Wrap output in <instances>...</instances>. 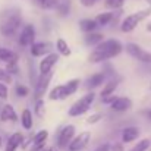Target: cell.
<instances>
[{"label": "cell", "instance_id": "4fadbf2b", "mask_svg": "<svg viewBox=\"0 0 151 151\" xmlns=\"http://www.w3.org/2000/svg\"><path fill=\"white\" fill-rule=\"evenodd\" d=\"M141 135V129L138 126H126L122 129V134H120V138H122V142L123 144H129V142H134L139 138Z\"/></svg>", "mask_w": 151, "mask_h": 151}, {"label": "cell", "instance_id": "f1b7e54d", "mask_svg": "<svg viewBox=\"0 0 151 151\" xmlns=\"http://www.w3.org/2000/svg\"><path fill=\"white\" fill-rule=\"evenodd\" d=\"M151 147V139L150 138H142L139 139L129 151H147Z\"/></svg>", "mask_w": 151, "mask_h": 151}, {"label": "cell", "instance_id": "8d00e7d4", "mask_svg": "<svg viewBox=\"0 0 151 151\" xmlns=\"http://www.w3.org/2000/svg\"><path fill=\"white\" fill-rule=\"evenodd\" d=\"M110 151H125L123 142H114L110 145Z\"/></svg>", "mask_w": 151, "mask_h": 151}, {"label": "cell", "instance_id": "4dcf8cb0", "mask_svg": "<svg viewBox=\"0 0 151 151\" xmlns=\"http://www.w3.org/2000/svg\"><path fill=\"white\" fill-rule=\"evenodd\" d=\"M15 94L19 97V99H25L29 96V88L24 84H16L15 85Z\"/></svg>", "mask_w": 151, "mask_h": 151}, {"label": "cell", "instance_id": "603a6c76", "mask_svg": "<svg viewBox=\"0 0 151 151\" xmlns=\"http://www.w3.org/2000/svg\"><path fill=\"white\" fill-rule=\"evenodd\" d=\"M21 125L25 131H29L32 129L34 126V116H32V111L29 109H24V111L21 113Z\"/></svg>", "mask_w": 151, "mask_h": 151}, {"label": "cell", "instance_id": "5b68a950", "mask_svg": "<svg viewBox=\"0 0 151 151\" xmlns=\"http://www.w3.org/2000/svg\"><path fill=\"white\" fill-rule=\"evenodd\" d=\"M123 50H126V53L131 57H134L137 62H139L142 65H150L151 63V51H147L137 43H126Z\"/></svg>", "mask_w": 151, "mask_h": 151}, {"label": "cell", "instance_id": "ab89813d", "mask_svg": "<svg viewBox=\"0 0 151 151\" xmlns=\"http://www.w3.org/2000/svg\"><path fill=\"white\" fill-rule=\"evenodd\" d=\"M38 151H53V148H50V147H44V148H41V150Z\"/></svg>", "mask_w": 151, "mask_h": 151}, {"label": "cell", "instance_id": "8fae6325", "mask_svg": "<svg viewBox=\"0 0 151 151\" xmlns=\"http://www.w3.org/2000/svg\"><path fill=\"white\" fill-rule=\"evenodd\" d=\"M53 44L50 41H35L31 47H29V53L32 57H44L49 53L53 51Z\"/></svg>", "mask_w": 151, "mask_h": 151}, {"label": "cell", "instance_id": "7a4b0ae2", "mask_svg": "<svg viewBox=\"0 0 151 151\" xmlns=\"http://www.w3.org/2000/svg\"><path fill=\"white\" fill-rule=\"evenodd\" d=\"M21 25H22V15L21 10L16 7L7 9L4 12H1L0 16V34L3 37H15L16 34H19L21 31Z\"/></svg>", "mask_w": 151, "mask_h": 151}, {"label": "cell", "instance_id": "d6986e66", "mask_svg": "<svg viewBox=\"0 0 151 151\" xmlns=\"http://www.w3.org/2000/svg\"><path fill=\"white\" fill-rule=\"evenodd\" d=\"M103 41H104V34L99 32V31H94V32H90V34L84 35V43L88 47H97Z\"/></svg>", "mask_w": 151, "mask_h": 151}, {"label": "cell", "instance_id": "9a60e30c", "mask_svg": "<svg viewBox=\"0 0 151 151\" xmlns=\"http://www.w3.org/2000/svg\"><path fill=\"white\" fill-rule=\"evenodd\" d=\"M119 84H120V79H117V78H110V79H107V81L104 82V85H103L100 97L104 99V97L113 96V94L116 93V90L119 88Z\"/></svg>", "mask_w": 151, "mask_h": 151}, {"label": "cell", "instance_id": "7dc6e473", "mask_svg": "<svg viewBox=\"0 0 151 151\" xmlns=\"http://www.w3.org/2000/svg\"><path fill=\"white\" fill-rule=\"evenodd\" d=\"M53 151H54V150H53Z\"/></svg>", "mask_w": 151, "mask_h": 151}, {"label": "cell", "instance_id": "7bdbcfd3", "mask_svg": "<svg viewBox=\"0 0 151 151\" xmlns=\"http://www.w3.org/2000/svg\"><path fill=\"white\" fill-rule=\"evenodd\" d=\"M147 117L151 120V109H150V110H147Z\"/></svg>", "mask_w": 151, "mask_h": 151}, {"label": "cell", "instance_id": "bcb514c9", "mask_svg": "<svg viewBox=\"0 0 151 151\" xmlns=\"http://www.w3.org/2000/svg\"><path fill=\"white\" fill-rule=\"evenodd\" d=\"M150 90H151V84H150Z\"/></svg>", "mask_w": 151, "mask_h": 151}, {"label": "cell", "instance_id": "9c48e42d", "mask_svg": "<svg viewBox=\"0 0 151 151\" xmlns=\"http://www.w3.org/2000/svg\"><path fill=\"white\" fill-rule=\"evenodd\" d=\"M91 141V132L90 131H82L79 135H75L70 144L68 145V151H82Z\"/></svg>", "mask_w": 151, "mask_h": 151}, {"label": "cell", "instance_id": "f546056e", "mask_svg": "<svg viewBox=\"0 0 151 151\" xmlns=\"http://www.w3.org/2000/svg\"><path fill=\"white\" fill-rule=\"evenodd\" d=\"M34 113H35L38 117H43V116H44V113H46V103H44V99L35 100V104H34Z\"/></svg>", "mask_w": 151, "mask_h": 151}, {"label": "cell", "instance_id": "8992f818", "mask_svg": "<svg viewBox=\"0 0 151 151\" xmlns=\"http://www.w3.org/2000/svg\"><path fill=\"white\" fill-rule=\"evenodd\" d=\"M76 128L75 125H65L59 132H57V137H56V145L59 150H66L68 145L70 144V141L73 139V137L76 135Z\"/></svg>", "mask_w": 151, "mask_h": 151}, {"label": "cell", "instance_id": "7402d4cb", "mask_svg": "<svg viewBox=\"0 0 151 151\" xmlns=\"http://www.w3.org/2000/svg\"><path fill=\"white\" fill-rule=\"evenodd\" d=\"M18 60H19V54L16 51L0 46V62L10 63V62H18Z\"/></svg>", "mask_w": 151, "mask_h": 151}, {"label": "cell", "instance_id": "ba28073f", "mask_svg": "<svg viewBox=\"0 0 151 151\" xmlns=\"http://www.w3.org/2000/svg\"><path fill=\"white\" fill-rule=\"evenodd\" d=\"M51 78H53V72L38 73V78H37V82H35V87H34V97H35V100L44 97V94L47 93V90L50 87Z\"/></svg>", "mask_w": 151, "mask_h": 151}, {"label": "cell", "instance_id": "2e32d148", "mask_svg": "<svg viewBox=\"0 0 151 151\" xmlns=\"http://www.w3.org/2000/svg\"><path fill=\"white\" fill-rule=\"evenodd\" d=\"M49 139V131L47 129H40L34 137H32V148L34 151H38L46 147V142Z\"/></svg>", "mask_w": 151, "mask_h": 151}, {"label": "cell", "instance_id": "484cf974", "mask_svg": "<svg viewBox=\"0 0 151 151\" xmlns=\"http://www.w3.org/2000/svg\"><path fill=\"white\" fill-rule=\"evenodd\" d=\"M56 13L59 18H65L70 13V0H59L56 6Z\"/></svg>", "mask_w": 151, "mask_h": 151}, {"label": "cell", "instance_id": "74e56055", "mask_svg": "<svg viewBox=\"0 0 151 151\" xmlns=\"http://www.w3.org/2000/svg\"><path fill=\"white\" fill-rule=\"evenodd\" d=\"M99 0H79V3L84 6V7H93Z\"/></svg>", "mask_w": 151, "mask_h": 151}, {"label": "cell", "instance_id": "44dd1931", "mask_svg": "<svg viewBox=\"0 0 151 151\" xmlns=\"http://www.w3.org/2000/svg\"><path fill=\"white\" fill-rule=\"evenodd\" d=\"M78 25H79V29H81L84 34L94 32V31H97V29L100 28V27L97 25L96 19H91V18H84V19H81V21L78 22Z\"/></svg>", "mask_w": 151, "mask_h": 151}, {"label": "cell", "instance_id": "e0dca14e", "mask_svg": "<svg viewBox=\"0 0 151 151\" xmlns=\"http://www.w3.org/2000/svg\"><path fill=\"white\" fill-rule=\"evenodd\" d=\"M22 142H24V135L21 132H13L6 142L4 151H16L19 147H22Z\"/></svg>", "mask_w": 151, "mask_h": 151}, {"label": "cell", "instance_id": "cb8c5ba5", "mask_svg": "<svg viewBox=\"0 0 151 151\" xmlns=\"http://www.w3.org/2000/svg\"><path fill=\"white\" fill-rule=\"evenodd\" d=\"M79 85H81V79L79 78H72L69 79L68 82L63 84V88H65V93L68 96V99L73 94H76V91L79 90Z\"/></svg>", "mask_w": 151, "mask_h": 151}, {"label": "cell", "instance_id": "ee69618b", "mask_svg": "<svg viewBox=\"0 0 151 151\" xmlns=\"http://www.w3.org/2000/svg\"><path fill=\"white\" fill-rule=\"evenodd\" d=\"M144 1H147L148 3V7H151V0H144Z\"/></svg>", "mask_w": 151, "mask_h": 151}, {"label": "cell", "instance_id": "ffe728a7", "mask_svg": "<svg viewBox=\"0 0 151 151\" xmlns=\"http://www.w3.org/2000/svg\"><path fill=\"white\" fill-rule=\"evenodd\" d=\"M114 19H116L114 10H113V12H101V13H99V15L96 16V22H97V25L101 27V28L109 27L110 24L114 22Z\"/></svg>", "mask_w": 151, "mask_h": 151}, {"label": "cell", "instance_id": "60d3db41", "mask_svg": "<svg viewBox=\"0 0 151 151\" xmlns=\"http://www.w3.org/2000/svg\"><path fill=\"white\" fill-rule=\"evenodd\" d=\"M145 69H147V72H148V73H151V63L150 65H145Z\"/></svg>", "mask_w": 151, "mask_h": 151}, {"label": "cell", "instance_id": "d6a6232c", "mask_svg": "<svg viewBox=\"0 0 151 151\" xmlns=\"http://www.w3.org/2000/svg\"><path fill=\"white\" fill-rule=\"evenodd\" d=\"M125 1L126 0H106V6L113 9V10H116V9H120L125 4Z\"/></svg>", "mask_w": 151, "mask_h": 151}, {"label": "cell", "instance_id": "e575fe53", "mask_svg": "<svg viewBox=\"0 0 151 151\" xmlns=\"http://www.w3.org/2000/svg\"><path fill=\"white\" fill-rule=\"evenodd\" d=\"M101 119H103V114H101V113H93V114L88 116L87 123H88V125H96V123L100 122Z\"/></svg>", "mask_w": 151, "mask_h": 151}, {"label": "cell", "instance_id": "b9f144b4", "mask_svg": "<svg viewBox=\"0 0 151 151\" xmlns=\"http://www.w3.org/2000/svg\"><path fill=\"white\" fill-rule=\"evenodd\" d=\"M145 29H147L148 32H151V22H148V24H147V27H145Z\"/></svg>", "mask_w": 151, "mask_h": 151}, {"label": "cell", "instance_id": "30bf717a", "mask_svg": "<svg viewBox=\"0 0 151 151\" xmlns=\"http://www.w3.org/2000/svg\"><path fill=\"white\" fill-rule=\"evenodd\" d=\"M59 59H60V56L56 51H51L47 56L41 57V60L38 63V73H49V72H51L54 65H57Z\"/></svg>", "mask_w": 151, "mask_h": 151}, {"label": "cell", "instance_id": "7c38bea8", "mask_svg": "<svg viewBox=\"0 0 151 151\" xmlns=\"http://www.w3.org/2000/svg\"><path fill=\"white\" fill-rule=\"evenodd\" d=\"M132 100L129 99V97H120V96H117L114 101L109 106L113 111H116V113H125V111H128V110H131L132 109Z\"/></svg>", "mask_w": 151, "mask_h": 151}, {"label": "cell", "instance_id": "1f68e13d", "mask_svg": "<svg viewBox=\"0 0 151 151\" xmlns=\"http://www.w3.org/2000/svg\"><path fill=\"white\" fill-rule=\"evenodd\" d=\"M4 70H6V72H7L10 76L18 75V73H19V65H18V62H10V63H6Z\"/></svg>", "mask_w": 151, "mask_h": 151}, {"label": "cell", "instance_id": "d590c367", "mask_svg": "<svg viewBox=\"0 0 151 151\" xmlns=\"http://www.w3.org/2000/svg\"><path fill=\"white\" fill-rule=\"evenodd\" d=\"M7 97H9V88H7L6 84H1L0 82V99L1 100H6Z\"/></svg>", "mask_w": 151, "mask_h": 151}, {"label": "cell", "instance_id": "ac0fdd59", "mask_svg": "<svg viewBox=\"0 0 151 151\" xmlns=\"http://www.w3.org/2000/svg\"><path fill=\"white\" fill-rule=\"evenodd\" d=\"M0 120L1 122H18V114L12 104H4L0 111Z\"/></svg>", "mask_w": 151, "mask_h": 151}, {"label": "cell", "instance_id": "277c9868", "mask_svg": "<svg viewBox=\"0 0 151 151\" xmlns=\"http://www.w3.org/2000/svg\"><path fill=\"white\" fill-rule=\"evenodd\" d=\"M94 101H96V93L94 91H88L85 96H82L81 99H78L69 107L68 114L70 117H79V116L85 114L91 109V106H93Z\"/></svg>", "mask_w": 151, "mask_h": 151}, {"label": "cell", "instance_id": "d4e9b609", "mask_svg": "<svg viewBox=\"0 0 151 151\" xmlns=\"http://www.w3.org/2000/svg\"><path fill=\"white\" fill-rule=\"evenodd\" d=\"M68 96L65 93V88H63V84L62 85H56L54 88H51L50 93H49V100L51 101H62L66 100Z\"/></svg>", "mask_w": 151, "mask_h": 151}, {"label": "cell", "instance_id": "6da1fadb", "mask_svg": "<svg viewBox=\"0 0 151 151\" xmlns=\"http://www.w3.org/2000/svg\"><path fill=\"white\" fill-rule=\"evenodd\" d=\"M122 51H123V44L119 40H116V38L104 40L97 47H94L93 51L88 54V62L93 63V65L103 63L109 59H113V57L119 56Z\"/></svg>", "mask_w": 151, "mask_h": 151}, {"label": "cell", "instance_id": "52a82bcc", "mask_svg": "<svg viewBox=\"0 0 151 151\" xmlns=\"http://www.w3.org/2000/svg\"><path fill=\"white\" fill-rule=\"evenodd\" d=\"M37 31L32 24H25L18 34V44L21 47H31L35 43Z\"/></svg>", "mask_w": 151, "mask_h": 151}, {"label": "cell", "instance_id": "4316f807", "mask_svg": "<svg viewBox=\"0 0 151 151\" xmlns=\"http://www.w3.org/2000/svg\"><path fill=\"white\" fill-rule=\"evenodd\" d=\"M56 53L59 56H65V57H69L72 54V50H70V47H69L66 40L57 38V41H56Z\"/></svg>", "mask_w": 151, "mask_h": 151}, {"label": "cell", "instance_id": "f35d334b", "mask_svg": "<svg viewBox=\"0 0 151 151\" xmlns=\"http://www.w3.org/2000/svg\"><path fill=\"white\" fill-rule=\"evenodd\" d=\"M93 151H110V144L109 142H104V144L99 145L96 150H93Z\"/></svg>", "mask_w": 151, "mask_h": 151}, {"label": "cell", "instance_id": "836d02e7", "mask_svg": "<svg viewBox=\"0 0 151 151\" xmlns=\"http://www.w3.org/2000/svg\"><path fill=\"white\" fill-rule=\"evenodd\" d=\"M12 81H13V76H10L4 69H1V68H0V82L7 85V84H12Z\"/></svg>", "mask_w": 151, "mask_h": 151}, {"label": "cell", "instance_id": "f6af8a7d", "mask_svg": "<svg viewBox=\"0 0 151 151\" xmlns=\"http://www.w3.org/2000/svg\"><path fill=\"white\" fill-rule=\"evenodd\" d=\"M1 145H3V139H1V137H0V148H1Z\"/></svg>", "mask_w": 151, "mask_h": 151}, {"label": "cell", "instance_id": "3957f363", "mask_svg": "<svg viewBox=\"0 0 151 151\" xmlns=\"http://www.w3.org/2000/svg\"><path fill=\"white\" fill-rule=\"evenodd\" d=\"M150 15H151V7H145V9H141V10L135 12V13H131V15L125 16L122 19V22H120V31L125 32V34L132 32L138 27V24H141Z\"/></svg>", "mask_w": 151, "mask_h": 151}, {"label": "cell", "instance_id": "83f0119b", "mask_svg": "<svg viewBox=\"0 0 151 151\" xmlns=\"http://www.w3.org/2000/svg\"><path fill=\"white\" fill-rule=\"evenodd\" d=\"M59 0H31L34 6H37L41 10H54Z\"/></svg>", "mask_w": 151, "mask_h": 151}, {"label": "cell", "instance_id": "5bb4252c", "mask_svg": "<svg viewBox=\"0 0 151 151\" xmlns=\"http://www.w3.org/2000/svg\"><path fill=\"white\" fill-rule=\"evenodd\" d=\"M106 81H107V76H106V73H104L103 70H101V72H96V73H93L91 76L87 78L85 87H87V90L93 91V90L99 88V87H101V85H104Z\"/></svg>", "mask_w": 151, "mask_h": 151}]
</instances>
